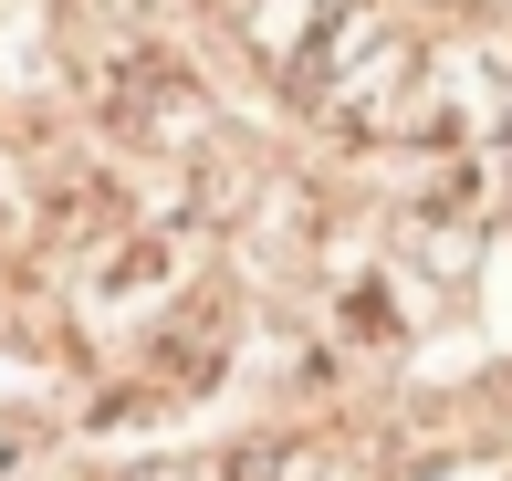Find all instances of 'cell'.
I'll return each instance as SVG.
<instances>
[{
	"instance_id": "1",
	"label": "cell",
	"mask_w": 512,
	"mask_h": 481,
	"mask_svg": "<svg viewBox=\"0 0 512 481\" xmlns=\"http://www.w3.org/2000/svg\"><path fill=\"white\" fill-rule=\"evenodd\" d=\"M356 32H366V0H262L251 11V42H262L272 84H293V95H324L356 53Z\"/></svg>"
},
{
	"instance_id": "2",
	"label": "cell",
	"mask_w": 512,
	"mask_h": 481,
	"mask_svg": "<svg viewBox=\"0 0 512 481\" xmlns=\"http://www.w3.org/2000/svg\"><path fill=\"white\" fill-rule=\"evenodd\" d=\"M115 116H126V126H147V116H168V105H178V63H157V53H136L126 63V74H115Z\"/></svg>"
},
{
	"instance_id": "3",
	"label": "cell",
	"mask_w": 512,
	"mask_h": 481,
	"mask_svg": "<svg viewBox=\"0 0 512 481\" xmlns=\"http://www.w3.org/2000/svg\"><path fill=\"white\" fill-rule=\"evenodd\" d=\"M220 304H199V314H178V335L168 346H157V366H168V377H209V366H220Z\"/></svg>"
},
{
	"instance_id": "4",
	"label": "cell",
	"mask_w": 512,
	"mask_h": 481,
	"mask_svg": "<svg viewBox=\"0 0 512 481\" xmlns=\"http://www.w3.org/2000/svg\"><path fill=\"white\" fill-rule=\"evenodd\" d=\"M345 325H356V335H377V346H387V335H398V325H387V293H366V283L345 293Z\"/></svg>"
},
{
	"instance_id": "5",
	"label": "cell",
	"mask_w": 512,
	"mask_h": 481,
	"mask_svg": "<svg viewBox=\"0 0 512 481\" xmlns=\"http://www.w3.org/2000/svg\"><path fill=\"white\" fill-rule=\"evenodd\" d=\"M220 481H283V450L272 440H251V450H230V471Z\"/></svg>"
}]
</instances>
